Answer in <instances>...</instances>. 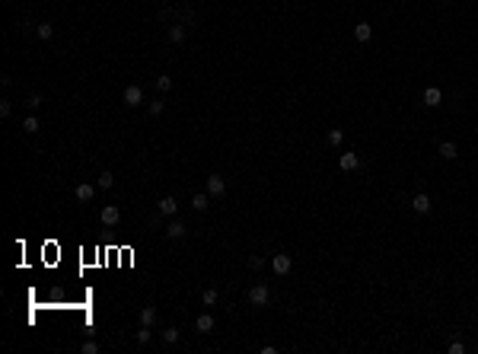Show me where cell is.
Listing matches in <instances>:
<instances>
[{
    "label": "cell",
    "mask_w": 478,
    "mask_h": 354,
    "mask_svg": "<svg viewBox=\"0 0 478 354\" xmlns=\"http://www.w3.org/2000/svg\"><path fill=\"white\" fill-rule=\"evenodd\" d=\"M268 300H271V291H268V284H255L249 291V303L252 307H268Z\"/></svg>",
    "instance_id": "6da1fadb"
},
{
    "label": "cell",
    "mask_w": 478,
    "mask_h": 354,
    "mask_svg": "<svg viewBox=\"0 0 478 354\" xmlns=\"http://www.w3.org/2000/svg\"><path fill=\"white\" fill-rule=\"evenodd\" d=\"M223 192H227V182H223V176L211 172V176H207V195H211V198H223Z\"/></svg>",
    "instance_id": "7a4b0ae2"
},
{
    "label": "cell",
    "mask_w": 478,
    "mask_h": 354,
    "mask_svg": "<svg viewBox=\"0 0 478 354\" xmlns=\"http://www.w3.org/2000/svg\"><path fill=\"white\" fill-rule=\"evenodd\" d=\"M124 106H131V108H137L140 106V102H144V90H140V86H128V90H124Z\"/></svg>",
    "instance_id": "3957f363"
},
{
    "label": "cell",
    "mask_w": 478,
    "mask_h": 354,
    "mask_svg": "<svg viewBox=\"0 0 478 354\" xmlns=\"http://www.w3.org/2000/svg\"><path fill=\"white\" fill-rule=\"evenodd\" d=\"M271 268H274V275H287L290 268H293V262H290V255H284V252H278L271 259Z\"/></svg>",
    "instance_id": "277c9868"
},
{
    "label": "cell",
    "mask_w": 478,
    "mask_h": 354,
    "mask_svg": "<svg viewBox=\"0 0 478 354\" xmlns=\"http://www.w3.org/2000/svg\"><path fill=\"white\" fill-rule=\"evenodd\" d=\"M156 211H159V214H166V217H175V211H179V201H175L172 195H166V198L156 201Z\"/></svg>",
    "instance_id": "5b68a950"
},
{
    "label": "cell",
    "mask_w": 478,
    "mask_h": 354,
    "mask_svg": "<svg viewBox=\"0 0 478 354\" xmlns=\"http://www.w3.org/2000/svg\"><path fill=\"white\" fill-rule=\"evenodd\" d=\"M118 220H122V208H118V204H106V208H102V223H106V227H115Z\"/></svg>",
    "instance_id": "8992f818"
},
{
    "label": "cell",
    "mask_w": 478,
    "mask_h": 354,
    "mask_svg": "<svg viewBox=\"0 0 478 354\" xmlns=\"http://www.w3.org/2000/svg\"><path fill=\"white\" fill-rule=\"evenodd\" d=\"M424 102H427V108H437L443 102V92L437 90V86H427L424 90Z\"/></svg>",
    "instance_id": "52a82bcc"
},
{
    "label": "cell",
    "mask_w": 478,
    "mask_h": 354,
    "mask_svg": "<svg viewBox=\"0 0 478 354\" xmlns=\"http://www.w3.org/2000/svg\"><path fill=\"white\" fill-rule=\"evenodd\" d=\"M195 332H201V335H207V332H214V316L201 313V316L195 319Z\"/></svg>",
    "instance_id": "ba28073f"
},
{
    "label": "cell",
    "mask_w": 478,
    "mask_h": 354,
    "mask_svg": "<svg viewBox=\"0 0 478 354\" xmlns=\"http://www.w3.org/2000/svg\"><path fill=\"white\" fill-rule=\"evenodd\" d=\"M411 208H415V214H431V198H427V195H415V198H411Z\"/></svg>",
    "instance_id": "9c48e42d"
},
{
    "label": "cell",
    "mask_w": 478,
    "mask_h": 354,
    "mask_svg": "<svg viewBox=\"0 0 478 354\" xmlns=\"http://www.w3.org/2000/svg\"><path fill=\"white\" fill-rule=\"evenodd\" d=\"M338 166H341L344 172H354L357 166H360V156H357V154H341V160H338Z\"/></svg>",
    "instance_id": "30bf717a"
},
{
    "label": "cell",
    "mask_w": 478,
    "mask_h": 354,
    "mask_svg": "<svg viewBox=\"0 0 478 354\" xmlns=\"http://www.w3.org/2000/svg\"><path fill=\"white\" fill-rule=\"evenodd\" d=\"M354 39L357 42H370L373 39V26L370 23H357L354 26Z\"/></svg>",
    "instance_id": "8fae6325"
},
{
    "label": "cell",
    "mask_w": 478,
    "mask_h": 354,
    "mask_svg": "<svg viewBox=\"0 0 478 354\" xmlns=\"http://www.w3.org/2000/svg\"><path fill=\"white\" fill-rule=\"evenodd\" d=\"M166 39H169V45H182L185 42V26H169Z\"/></svg>",
    "instance_id": "7c38bea8"
},
{
    "label": "cell",
    "mask_w": 478,
    "mask_h": 354,
    "mask_svg": "<svg viewBox=\"0 0 478 354\" xmlns=\"http://www.w3.org/2000/svg\"><path fill=\"white\" fill-rule=\"evenodd\" d=\"M77 201H83V204H86V201H93V198H96V188H93V185H77Z\"/></svg>",
    "instance_id": "4fadbf2b"
},
{
    "label": "cell",
    "mask_w": 478,
    "mask_h": 354,
    "mask_svg": "<svg viewBox=\"0 0 478 354\" xmlns=\"http://www.w3.org/2000/svg\"><path fill=\"white\" fill-rule=\"evenodd\" d=\"M185 230H188L185 223L172 220V223H169V227H166V236H169V239H182V236H185Z\"/></svg>",
    "instance_id": "5bb4252c"
},
{
    "label": "cell",
    "mask_w": 478,
    "mask_h": 354,
    "mask_svg": "<svg viewBox=\"0 0 478 354\" xmlns=\"http://www.w3.org/2000/svg\"><path fill=\"white\" fill-rule=\"evenodd\" d=\"M191 204H195V211H207V208H211V195H207V192H198L195 198H191Z\"/></svg>",
    "instance_id": "9a60e30c"
},
{
    "label": "cell",
    "mask_w": 478,
    "mask_h": 354,
    "mask_svg": "<svg viewBox=\"0 0 478 354\" xmlns=\"http://www.w3.org/2000/svg\"><path fill=\"white\" fill-rule=\"evenodd\" d=\"M440 156H443V160H456V156H459V150H456L453 140H443V144H440Z\"/></svg>",
    "instance_id": "2e32d148"
},
{
    "label": "cell",
    "mask_w": 478,
    "mask_h": 354,
    "mask_svg": "<svg viewBox=\"0 0 478 354\" xmlns=\"http://www.w3.org/2000/svg\"><path fill=\"white\" fill-rule=\"evenodd\" d=\"M35 35H38L42 42H48V39L54 35V26H51V23H38V26H35Z\"/></svg>",
    "instance_id": "e0dca14e"
},
{
    "label": "cell",
    "mask_w": 478,
    "mask_h": 354,
    "mask_svg": "<svg viewBox=\"0 0 478 354\" xmlns=\"http://www.w3.org/2000/svg\"><path fill=\"white\" fill-rule=\"evenodd\" d=\"M153 323H156V309L144 307V309H140V325H153Z\"/></svg>",
    "instance_id": "ac0fdd59"
},
{
    "label": "cell",
    "mask_w": 478,
    "mask_h": 354,
    "mask_svg": "<svg viewBox=\"0 0 478 354\" xmlns=\"http://www.w3.org/2000/svg\"><path fill=\"white\" fill-rule=\"evenodd\" d=\"M134 339H137V345H150V339H153V332H150V325H140V332H137Z\"/></svg>",
    "instance_id": "d6986e66"
},
{
    "label": "cell",
    "mask_w": 478,
    "mask_h": 354,
    "mask_svg": "<svg viewBox=\"0 0 478 354\" xmlns=\"http://www.w3.org/2000/svg\"><path fill=\"white\" fill-rule=\"evenodd\" d=\"M38 128H42V122H38L35 115H29V118H26V122H23V131H26V134H35Z\"/></svg>",
    "instance_id": "ffe728a7"
},
{
    "label": "cell",
    "mask_w": 478,
    "mask_h": 354,
    "mask_svg": "<svg viewBox=\"0 0 478 354\" xmlns=\"http://www.w3.org/2000/svg\"><path fill=\"white\" fill-rule=\"evenodd\" d=\"M217 300H220V297H217V291H214V287H207V291L201 293V303H204V307H214Z\"/></svg>",
    "instance_id": "44dd1931"
},
{
    "label": "cell",
    "mask_w": 478,
    "mask_h": 354,
    "mask_svg": "<svg viewBox=\"0 0 478 354\" xmlns=\"http://www.w3.org/2000/svg\"><path fill=\"white\" fill-rule=\"evenodd\" d=\"M156 90H159V92H169V90H172V77L159 74V77H156Z\"/></svg>",
    "instance_id": "7402d4cb"
},
{
    "label": "cell",
    "mask_w": 478,
    "mask_h": 354,
    "mask_svg": "<svg viewBox=\"0 0 478 354\" xmlns=\"http://www.w3.org/2000/svg\"><path fill=\"white\" fill-rule=\"evenodd\" d=\"M163 341H166V345H175V341H179V329H175V325H169V329L163 332Z\"/></svg>",
    "instance_id": "603a6c76"
},
{
    "label": "cell",
    "mask_w": 478,
    "mask_h": 354,
    "mask_svg": "<svg viewBox=\"0 0 478 354\" xmlns=\"http://www.w3.org/2000/svg\"><path fill=\"white\" fill-rule=\"evenodd\" d=\"M341 140H344V131H341V128H332V131H328V144H332V147H338Z\"/></svg>",
    "instance_id": "cb8c5ba5"
},
{
    "label": "cell",
    "mask_w": 478,
    "mask_h": 354,
    "mask_svg": "<svg viewBox=\"0 0 478 354\" xmlns=\"http://www.w3.org/2000/svg\"><path fill=\"white\" fill-rule=\"evenodd\" d=\"M112 185H115L112 172H102V176H99V188H112Z\"/></svg>",
    "instance_id": "d4e9b609"
},
{
    "label": "cell",
    "mask_w": 478,
    "mask_h": 354,
    "mask_svg": "<svg viewBox=\"0 0 478 354\" xmlns=\"http://www.w3.org/2000/svg\"><path fill=\"white\" fill-rule=\"evenodd\" d=\"M147 112H150V115H163V99H153L150 106H147Z\"/></svg>",
    "instance_id": "484cf974"
},
{
    "label": "cell",
    "mask_w": 478,
    "mask_h": 354,
    "mask_svg": "<svg viewBox=\"0 0 478 354\" xmlns=\"http://www.w3.org/2000/svg\"><path fill=\"white\" fill-rule=\"evenodd\" d=\"M26 106H29V108H38V106H42V96H38V92H32L29 99H26Z\"/></svg>",
    "instance_id": "4316f807"
},
{
    "label": "cell",
    "mask_w": 478,
    "mask_h": 354,
    "mask_svg": "<svg viewBox=\"0 0 478 354\" xmlns=\"http://www.w3.org/2000/svg\"><path fill=\"white\" fill-rule=\"evenodd\" d=\"M449 354H465V345L463 341H449Z\"/></svg>",
    "instance_id": "83f0119b"
},
{
    "label": "cell",
    "mask_w": 478,
    "mask_h": 354,
    "mask_svg": "<svg viewBox=\"0 0 478 354\" xmlns=\"http://www.w3.org/2000/svg\"><path fill=\"white\" fill-rule=\"evenodd\" d=\"M96 351H99L96 341H86V345H83V354H96Z\"/></svg>",
    "instance_id": "f1b7e54d"
},
{
    "label": "cell",
    "mask_w": 478,
    "mask_h": 354,
    "mask_svg": "<svg viewBox=\"0 0 478 354\" xmlns=\"http://www.w3.org/2000/svg\"><path fill=\"white\" fill-rule=\"evenodd\" d=\"M249 265H252V268H262V265H265V259H262V255H252Z\"/></svg>",
    "instance_id": "f546056e"
},
{
    "label": "cell",
    "mask_w": 478,
    "mask_h": 354,
    "mask_svg": "<svg viewBox=\"0 0 478 354\" xmlns=\"http://www.w3.org/2000/svg\"><path fill=\"white\" fill-rule=\"evenodd\" d=\"M10 108H13V106H10V102H7V99H3V102H0V115L7 118V115H10Z\"/></svg>",
    "instance_id": "4dcf8cb0"
}]
</instances>
